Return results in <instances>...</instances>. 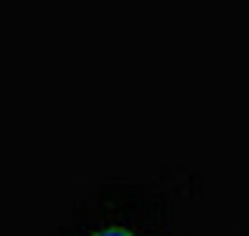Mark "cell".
<instances>
[{"mask_svg": "<svg viewBox=\"0 0 249 236\" xmlns=\"http://www.w3.org/2000/svg\"><path fill=\"white\" fill-rule=\"evenodd\" d=\"M91 236H136V233L120 230V227H107V230H98V233H91Z\"/></svg>", "mask_w": 249, "mask_h": 236, "instance_id": "1", "label": "cell"}]
</instances>
